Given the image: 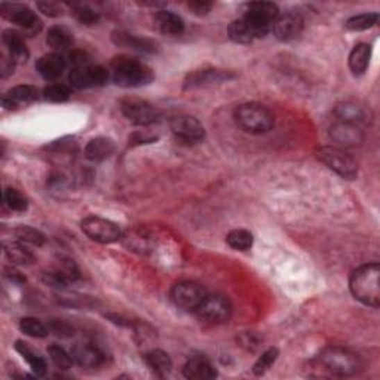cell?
<instances>
[{"mask_svg": "<svg viewBox=\"0 0 380 380\" xmlns=\"http://www.w3.org/2000/svg\"><path fill=\"white\" fill-rule=\"evenodd\" d=\"M110 78L122 88H140L155 81V73L137 58L119 56L110 63Z\"/></svg>", "mask_w": 380, "mask_h": 380, "instance_id": "6da1fadb", "label": "cell"}, {"mask_svg": "<svg viewBox=\"0 0 380 380\" xmlns=\"http://www.w3.org/2000/svg\"><path fill=\"white\" fill-rule=\"evenodd\" d=\"M380 266L377 263H368L354 270L349 279V288L352 296L367 306L379 308L380 305Z\"/></svg>", "mask_w": 380, "mask_h": 380, "instance_id": "7a4b0ae2", "label": "cell"}, {"mask_svg": "<svg viewBox=\"0 0 380 380\" xmlns=\"http://www.w3.org/2000/svg\"><path fill=\"white\" fill-rule=\"evenodd\" d=\"M235 122L248 134H266L275 125V116L263 104L244 103L235 108Z\"/></svg>", "mask_w": 380, "mask_h": 380, "instance_id": "3957f363", "label": "cell"}, {"mask_svg": "<svg viewBox=\"0 0 380 380\" xmlns=\"http://www.w3.org/2000/svg\"><path fill=\"white\" fill-rule=\"evenodd\" d=\"M320 364L324 370L339 377L355 376L363 368L361 358L345 347H327L320 355Z\"/></svg>", "mask_w": 380, "mask_h": 380, "instance_id": "277c9868", "label": "cell"}, {"mask_svg": "<svg viewBox=\"0 0 380 380\" xmlns=\"http://www.w3.org/2000/svg\"><path fill=\"white\" fill-rule=\"evenodd\" d=\"M242 13L241 18L251 30L254 39H262L272 30L274 21L279 15V8L272 2H251L244 6Z\"/></svg>", "mask_w": 380, "mask_h": 380, "instance_id": "5b68a950", "label": "cell"}, {"mask_svg": "<svg viewBox=\"0 0 380 380\" xmlns=\"http://www.w3.org/2000/svg\"><path fill=\"white\" fill-rule=\"evenodd\" d=\"M317 156L329 170L346 180H355L358 176V165L355 159L339 147L322 146L315 150Z\"/></svg>", "mask_w": 380, "mask_h": 380, "instance_id": "8992f818", "label": "cell"}, {"mask_svg": "<svg viewBox=\"0 0 380 380\" xmlns=\"http://www.w3.org/2000/svg\"><path fill=\"white\" fill-rule=\"evenodd\" d=\"M0 15L18 26L28 36H36L42 30L40 18L36 15L35 10H31L26 5L2 3L0 5Z\"/></svg>", "mask_w": 380, "mask_h": 380, "instance_id": "52a82bcc", "label": "cell"}, {"mask_svg": "<svg viewBox=\"0 0 380 380\" xmlns=\"http://www.w3.org/2000/svg\"><path fill=\"white\" fill-rule=\"evenodd\" d=\"M81 229L90 240L100 244H113L122 238L121 227L116 223L95 215L85 217L81 222Z\"/></svg>", "mask_w": 380, "mask_h": 380, "instance_id": "ba28073f", "label": "cell"}, {"mask_svg": "<svg viewBox=\"0 0 380 380\" xmlns=\"http://www.w3.org/2000/svg\"><path fill=\"white\" fill-rule=\"evenodd\" d=\"M207 295L208 292L198 282L184 281L172 287L171 300L174 305L183 311L197 312Z\"/></svg>", "mask_w": 380, "mask_h": 380, "instance_id": "9c48e42d", "label": "cell"}, {"mask_svg": "<svg viewBox=\"0 0 380 380\" xmlns=\"http://www.w3.org/2000/svg\"><path fill=\"white\" fill-rule=\"evenodd\" d=\"M232 303L222 295H207L201 303L198 311L195 312L204 322L208 324H224L232 317Z\"/></svg>", "mask_w": 380, "mask_h": 380, "instance_id": "30bf717a", "label": "cell"}, {"mask_svg": "<svg viewBox=\"0 0 380 380\" xmlns=\"http://www.w3.org/2000/svg\"><path fill=\"white\" fill-rule=\"evenodd\" d=\"M121 110L129 122L140 126L155 124L159 119V112L155 106L140 99H125L121 101Z\"/></svg>", "mask_w": 380, "mask_h": 380, "instance_id": "8fae6325", "label": "cell"}, {"mask_svg": "<svg viewBox=\"0 0 380 380\" xmlns=\"http://www.w3.org/2000/svg\"><path fill=\"white\" fill-rule=\"evenodd\" d=\"M81 276L79 267L70 258H60L58 262L42 274V281L53 288H66L70 282L78 281Z\"/></svg>", "mask_w": 380, "mask_h": 380, "instance_id": "7c38bea8", "label": "cell"}, {"mask_svg": "<svg viewBox=\"0 0 380 380\" xmlns=\"http://www.w3.org/2000/svg\"><path fill=\"white\" fill-rule=\"evenodd\" d=\"M236 78V73L232 70H222V69H202L195 70L186 76L183 82L184 90H198L207 88V86L219 85L227 81H232Z\"/></svg>", "mask_w": 380, "mask_h": 380, "instance_id": "4fadbf2b", "label": "cell"}, {"mask_svg": "<svg viewBox=\"0 0 380 380\" xmlns=\"http://www.w3.org/2000/svg\"><path fill=\"white\" fill-rule=\"evenodd\" d=\"M110 79V72L101 66H86L73 69L69 74V82L76 90H88L94 86H103Z\"/></svg>", "mask_w": 380, "mask_h": 380, "instance_id": "5bb4252c", "label": "cell"}, {"mask_svg": "<svg viewBox=\"0 0 380 380\" xmlns=\"http://www.w3.org/2000/svg\"><path fill=\"white\" fill-rule=\"evenodd\" d=\"M303 27H305V21H303L301 14L296 10H288V13H279L270 31L278 40L290 42L301 35Z\"/></svg>", "mask_w": 380, "mask_h": 380, "instance_id": "9a60e30c", "label": "cell"}, {"mask_svg": "<svg viewBox=\"0 0 380 380\" xmlns=\"http://www.w3.org/2000/svg\"><path fill=\"white\" fill-rule=\"evenodd\" d=\"M171 131L184 143H201L205 138V128L197 117L189 115L176 116L171 121Z\"/></svg>", "mask_w": 380, "mask_h": 380, "instance_id": "2e32d148", "label": "cell"}, {"mask_svg": "<svg viewBox=\"0 0 380 380\" xmlns=\"http://www.w3.org/2000/svg\"><path fill=\"white\" fill-rule=\"evenodd\" d=\"M70 355L73 363L83 368H99L106 360L100 347L94 343H76L72 347Z\"/></svg>", "mask_w": 380, "mask_h": 380, "instance_id": "e0dca14e", "label": "cell"}, {"mask_svg": "<svg viewBox=\"0 0 380 380\" xmlns=\"http://www.w3.org/2000/svg\"><path fill=\"white\" fill-rule=\"evenodd\" d=\"M39 90L31 85H18L6 91L2 97V106L6 110H17L21 106H27L39 99Z\"/></svg>", "mask_w": 380, "mask_h": 380, "instance_id": "ac0fdd59", "label": "cell"}, {"mask_svg": "<svg viewBox=\"0 0 380 380\" xmlns=\"http://www.w3.org/2000/svg\"><path fill=\"white\" fill-rule=\"evenodd\" d=\"M36 72L45 81H56L63 74V72L67 67V60L64 58L58 52H51L42 56L36 64Z\"/></svg>", "mask_w": 380, "mask_h": 380, "instance_id": "d6986e66", "label": "cell"}, {"mask_svg": "<svg viewBox=\"0 0 380 380\" xmlns=\"http://www.w3.org/2000/svg\"><path fill=\"white\" fill-rule=\"evenodd\" d=\"M112 40L116 47L134 49L146 53H155L158 52V43L147 38H140L131 33H126L122 30H115L112 33Z\"/></svg>", "mask_w": 380, "mask_h": 380, "instance_id": "ffe728a7", "label": "cell"}, {"mask_svg": "<svg viewBox=\"0 0 380 380\" xmlns=\"http://www.w3.org/2000/svg\"><path fill=\"white\" fill-rule=\"evenodd\" d=\"M330 135L336 141V143H339L346 147L360 144L364 140L360 125L347 124V122H342V121H338L331 126Z\"/></svg>", "mask_w": 380, "mask_h": 380, "instance_id": "44dd1931", "label": "cell"}, {"mask_svg": "<svg viewBox=\"0 0 380 380\" xmlns=\"http://www.w3.org/2000/svg\"><path fill=\"white\" fill-rule=\"evenodd\" d=\"M183 374L190 380H210L217 377L214 365L204 356H193L184 364Z\"/></svg>", "mask_w": 380, "mask_h": 380, "instance_id": "7402d4cb", "label": "cell"}, {"mask_svg": "<svg viewBox=\"0 0 380 380\" xmlns=\"http://www.w3.org/2000/svg\"><path fill=\"white\" fill-rule=\"evenodd\" d=\"M116 144L112 138L95 137L85 146V156L92 162H101L110 158L115 154Z\"/></svg>", "mask_w": 380, "mask_h": 380, "instance_id": "603a6c76", "label": "cell"}, {"mask_svg": "<svg viewBox=\"0 0 380 380\" xmlns=\"http://www.w3.org/2000/svg\"><path fill=\"white\" fill-rule=\"evenodd\" d=\"M155 26L162 35L179 36L184 31V21L170 10H158L155 14Z\"/></svg>", "mask_w": 380, "mask_h": 380, "instance_id": "cb8c5ba5", "label": "cell"}, {"mask_svg": "<svg viewBox=\"0 0 380 380\" xmlns=\"http://www.w3.org/2000/svg\"><path fill=\"white\" fill-rule=\"evenodd\" d=\"M2 40L9 51V56L15 60V63H26L30 57L26 40L15 30H5Z\"/></svg>", "mask_w": 380, "mask_h": 380, "instance_id": "d4e9b609", "label": "cell"}, {"mask_svg": "<svg viewBox=\"0 0 380 380\" xmlns=\"http://www.w3.org/2000/svg\"><path fill=\"white\" fill-rule=\"evenodd\" d=\"M15 351L24 358V360L27 361V364L30 365L31 372H33L36 376L42 377V376L47 374V370H48L47 361L43 360V358L27 342L17 340L15 342Z\"/></svg>", "mask_w": 380, "mask_h": 380, "instance_id": "484cf974", "label": "cell"}, {"mask_svg": "<svg viewBox=\"0 0 380 380\" xmlns=\"http://www.w3.org/2000/svg\"><path fill=\"white\" fill-rule=\"evenodd\" d=\"M5 254L9 262L18 266H30L36 262L35 254L30 249L19 242H5Z\"/></svg>", "mask_w": 380, "mask_h": 380, "instance_id": "4316f807", "label": "cell"}, {"mask_svg": "<svg viewBox=\"0 0 380 380\" xmlns=\"http://www.w3.org/2000/svg\"><path fill=\"white\" fill-rule=\"evenodd\" d=\"M372 47L367 43H358L351 51L349 56V69L355 76H361L367 72L368 63H370Z\"/></svg>", "mask_w": 380, "mask_h": 380, "instance_id": "83f0119b", "label": "cell"}, {"mask_svg": "<svg viewBox=\"0 0 380 380\" xmlns=\"http://www.w3.org/2000/svg\"><path fill=\"white\" fill-rule=\"evenodd\" d=\"M144 361L151 372L158 376H165L171 372L172 363L167 352L160 349H154L144 355Z\"/></svg>", "mask_w": 380, "mask_h": 380, "instance_id": "f1b7e54d", "label": "cell"}, {"mask_svg": "<svg viewBox=\"0 0 380 380\" xmlns=\"http://www.w3.org/2000/svg\"><path fill=\"white\" fill-rule=\"evenodd\" d=\"M47 43L53 51H66L73 45V35L63 26H53L47 33Z\"/></svg>", "mask_w": 380, "mask_h": 380, "instance_id": "f546056e", "label": "cell"}, {"mask_svg": "<svg viewBox=\"0 0 380 380\" xmlns=\"http://www.w3.org/2000/svg\"><path fill=\"white\" fill-rule=\"evenodd\" d=\"M227 36L235 43H240V45H248L254 40V36L251 33V30L247 26L245 21L242 18L235 19L227 27Z\"/></svg>", "mask_w": 380, "mask_h": 380, "instance_id": "4dcf8cb0", "label": "cell"}, {"mask_svg": "<svg viewBox=\"0 0 380 380\" xmlns=\"http://www.w3.org/2000/svg\"><path fill=\"white\" fill-rule=\"evenodd\" d=\"M70 13L79 24L86 27H92L95 24H99L100 21V14L97 13V10H94L91 6L83 5V3H73L70 6Z\"/></svg>", "mask_w": 380, "mask_h": 380, "instance_id": "1f68e13d", "label": "cell"}, {"mask_svg": "<svg viewBox=\"0 0 380 380\" xmlns=\"http://www.w3.org/2000/svg\"><path fill=\"white\" fill-rule=\"evenodd\" d=\"M226 242L236 251H247L254 244V236L245 229H233L226 236Z\"/></svg>", "mask_w": 380, "mask_h": 380, "instance_id": "d6a6232c", "label": "cell"}, {"mask_svg": "<svg viewBox=\"0 0 380 380\" xmlns=\"http://www.w3.org/2000/svg\"><path fill=\"white\" fill-rule=\"evenodd\" d=\"M336 115H338L339 121L347 122V124H355V125H360L365 117L363 107L356 106L354 103H345L339 106L338 110H336Z\"/></svg>", "mask_w": 380, "mask_h": 380, "instance_id": "836d02e7", "label": "cell"}, {"mask_svg": "<svg viewBox=\"0 0 380 380\" xmlns=\"http://www.w3.org/2000/svg\"><path fill=\"white\" fill-rule=\"evenodd\" d=\"M19 330L24 334L30 336V338L35 339H45L47 336L51 333L48 329V324H43L42 321L36 318H23L19 321Z\"/></svg>", "mask_w": 380, "mask_h": 380, "instance_id": "e575fe53", "label": "cell"}, {"mask_svg": "<svg viewBox=\"0 0 380 380\" xmlns=\"http://www.w3.org/2000/svg\"><path fill=\"white\" fill-rule=\"evenodd\" d=\"M14 235L18 238V241L36 245V247H40V245H43L47 242L45 235H43L40 231L35 229V227H31V226L19 224L18 227H15Z\"/></svg>", "mask_w": 380, "mask_h": 380, "instance_id": "d590c367", "label": "cell"}, {"mask_svg": "<svg viewBox=\"0 0 380 380\" xmlns=\"http://www.w3.org/2000/svg\"><path fill=\"white\" fill-rule=\"evenodd\" d=\"M377 21H379V14L376 13L355 15L346 21L345 28L349 31H364L374 27L377 24Z\"/></svg>", "mask_w": 380, "mask_h": 380, "instance_id": "8d00e7d4", "label": "cell"}, {"mask_svg": "<svg viewBox=\"0 0 380 380\" xmlns=\"http://www.w3.org/2000/svg\"><path fill=\"white\" fill-rule=\"evenodd\" d=\"M3 201L9 207V210L17 213H24L28 208V199L23 193L14 188H8L3 193Z\"/></svg>", "mask_w": 380, "mask_h": 380, "instance_id": "74e56055", "label": "cell"}, {"mask_svg": "<svg viewBox=\"0 0 380 380\" xmlns=\"http://www.w3.org/2000/svg\"><path fill=\"white\" fill-rule=\"evenodd\" d=\"M48 355L51 358L52 364L57 368H60V370H69L73 364L70 352H67L60 345H51L48 347Z\"/></svg>", "mask_w": 380, "mask_h": 380, "instance_id": "f35d334b", "label": "cell"}, {"mask_svg": "<svg viewBox=\"0 0 380 380\" xmlns=\"http://www.w3.org/2000/svg\"><path fill=\"white\" fill-rule=\"evenodd\" d=\"M42 95L45 97V100L51 103H64L70 99L72 91L67 85L52 83V85H48L47 88L42 91Z\"/></svg>", "mask_w": 380, "mask_h": 380, "instance_id": "ab89813d", "label": "cell"}, {"mask_svg": "<svg viewBox=\"0 0 380 380\" xmlns=\"http://www.w3.org/2000/svg\"><path fill=\"white\" fill-rule=\"evenodd\" d=\"M278 355H279V351L276 349V347H269L267 351H265L262 355L258 356V360L256 361V364L253 367V373L256 376H263L269 370V368L274 365Z\"/></svg>", "mask_w": 380, "mask_h": 380, "instance_id": "60d3db41", "label": "cell"}, {"mask_svg": "<svg viewBox=\"0 0 380 380\" xmlns=\"http://www.w3.org/2000/svg\"><path fill=\"white\" fill-rule=\"evenodd\" d=\"M238 342H240V346L244 347L245 351L248 352H256L260 346H262V342L263 339L260 338L258 334L256 333H249V331H245L242 333L240 338H238Z\"/></svg>", "mask_w": 380, "mask_h": 380, "instance_id": "b9f144b4", "label": "cell"}, {"mask_svg": "<svg viewBox=\"0 0 380 380\" xmlns=\"http://www.w3.org/2000/svg\"><path fill=\"white\" fill-rule=\"evenodd\" d=\"M48 329L51 333H53L56 336H60V338H72L74 330L70 324H67L66 321L61 320H51L48 322Z\"/></svg>", "mask_w": 380, "mask_h": 380, "instance_id": "7bdbcfd3", "label": "cell"}, {"mask_svg": "<svg viewBox=\"0 0 380 380\" xmlns=\"http://www.w3.org/2000/svg\"><path fill=\"white\" fill-rule=\"evenodd\" d=\"M69 64L72 66V70L73 69H81V67H86V66H91V58L86 52L83 51H79V49H74L69 53Z\"/></svg>", "mask_w": 380, "mask_h": 380, "instance_id": "ee69618b", "label": "cell"}, {"mask_svg": "<svg viewBox=\"0 0 380 380\" xmlns=\"http://www.w3.org/2000/svg\"><path fill=\"white\" fill-rule=\"evenodd\" d=\"M214 3L213 2H207V0H192V2L188 3V8L193 15L197 17H205L208 15V13H211Z\"/></svg>", "mask_w": 380, "mask_h": 380, "instance_id": "f6af8a7d", "label": "cell"}, {"mask_svg": "<svg viewBox=\"0 0 380 380\" xmlns=\"http://www.w3.org/2000/svg\"><path fill=\"white\" fill-rule=\"evenodd\" d=\"M38 9L40 10L42 14H45L48 17H52V18H57V17H61L63 13H64V8L63 5L57 3V2H38L36 3Z\"/></svg>", "mask_w": 380, "mask_h": 380, "instance_id": "bcb514c9", "label": "cell"}, {"mask_svg": "<svg viewBox=\"0 0 380 380\" xmlns=\"http://www.w3.org/2000/svg\"><path fill=\"white\" fill-rule=\"evenodd\" d=\"M15 60L13 57H6V56H2V64H0V73H2V78H8L9 74L14 73V69H15Z\"/></svg>", "mask_w": 380, "mask_h": 380, "instance_id": "7dc6e473", "label": "cell"}, {"mask_svg": "<svg viewBox=\"0 0 380 380\" xmlns=\"http://www.w3.org/2000/svg\"><path fill=\"white\" fill-rule=\"evenodd\" d=\"M5 275H6V278L9 279V281H13V282H15V284H23V282L26 281V278L23 276V275H21L19 272H18V270H15V269H9V267H6L5 269Z\"/></svg>", "mask_w": 380, "mask_h": 380, "instance_id": "c3c4849f", "label": "cell"}]
</instances>
